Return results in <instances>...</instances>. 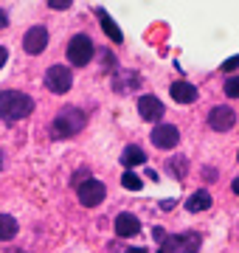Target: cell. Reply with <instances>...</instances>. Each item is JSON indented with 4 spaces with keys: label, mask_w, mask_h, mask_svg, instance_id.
<instances>
[{
    "label": "cell",
    "mask_w": 239,
    "mask_h": 253,
    "mask_svg": "<svg viewBox=\"0 0 239 253\" xmlns=\"http://www.w3.org/2000/svg\"><path fill=\"white\" fill-rule=\"evenodd\" d=\"M34 99L20 90H0V118L3 121H20V118L31 116Z\"/></svg>",
    "instance_id": "obj_1"
},
{
    "label": "cell",
    "mask_w": 239,
    "mask_h": 253,
    "mask_svg": "<svg viewBox=\"0 0 239 253\" xmlns=\"http://www.w3.org/2000/svg\"><path fill=\"white\" fill-rule=\"evenodd\" d=\"M84 124H87V116H84L79 107H65L56 113L54 124H51V135L54 138H71L76 132H82Z\"/></svg>",
    "instance_id": "obj_2"
},
{
    "label": "cell",
    "mask_w": 239,
    "mask_h": 253,
    "mask_svg": "<svg viewBox=\"0 0 239 253\" xmlns=\"http://www.w3.org/2000/svg\"><path fill=\"white\" fill-rule=\"evenodd\" d=\"M197 251H200V234L197 231L166 236L160 248H158V253H197Z\"/></svg>",
    "instance_id": "obj_3"
},
{
    "label": "cell",
    "mask_w": 239,
    "mask_h": 253,
    "mask_svg": "<svg viewBox=\"0 0 239 253\" xmlns=\"http://www.w3.org/2000/svg\"><path fill=\"white\" fill-rule=\"evenodd\" d=\"M93 54H96V45H93V40L87 34L71 37V42H68V59H71V65L82 68V65H87L93 59Z\"/></svg>",
    "instance_id": "obj_4"
},
{
    "label": "cell",
    "mask_w": 239,
    "mask_h": 253,
    "mask_svg": "<svg viewBox=\"0 0 239 253\" xmlns=\"http://www.w3.org/2000/svg\"><path fill=\"white\" fill-rule=\"evenodd\" d=\"M74 84V73L68 71L65 65H51L45 71V87L51 93H68Z\"/></svg>",
    "instance_id": "obj_5"
},
{
    "label": "cell",
    "mask_w": 239,
    "mask_h": 253,
    "mask_svg": "<svg viewBox=\"0 0 239 253\" xmlns=\"http://www.w3.org/2000/svg\"><path fill=\"white\" fill-rule=\"evenodd\" d=\"M79 203L82 206H87V208H93V206H99L101 200H104V194H107V189H104V183L101 180H96V177H87L84 183H79Z\"/></svg>",
    "instance_id": "obj_6"
},
{
    "label": "cell",
    "mask_w": 239,
    "mask_h": 253,
    "mask_svg": "<svg viewBox=\"0 0 239 253\" xmlns=\"http://www.w3.org/2000/svg\"><path fill=\"white\" fill-rule=\"evenodd\" d=\"M149 141H152L158 149H175L177 141H180V129H177L175 124H158L155 129H152Z\"/></svg>",
    "instance_id": "obj_7"
},
{
    "label": "cell",
    "mask_w": 239,
    "mask_h": 253,
    "mask_svg": "<svg viewBox=\"0 0 239 253\" xmlns=\"http://www.w3.org/2000/svg\"><path fill=\"white\" fill-rule=\"evenodd\" d=\"M45 45H48L45 26H31V28H28L26 37H23V48H26V54L37 56V54H42V51H45Z\"/></svg>",
    "instance_id": "obj_8"
},
{
    "label": "cell",
    "mask_w": 239,
    "mask_h": 253,
    "mask_svg": "<svg viewBox=\"0 0 239 253\" xmlns=\"http://www.w3.org/2000/svg\"><path fill=\"white\" fill-rule=\"evenodd\" d=\"M234 124H237V113L231 107H225V104H220V107H214L208 113V126L217 129V132H228Z\"/></svg>",
    "instance_id": "obj_9"
},
{
    "label": "cell",
    "mask_w": 239,
    "mask_h": 253,
    "mask_svg": "<svg viewBox=\"0 0 239 253\" xmlns=\"http://www.w3.org/2000/svg\"><path fill=\"white\" fill-rule=\"evenodd\" d=\"M138 113H141L144 121H160L163 113H166V107H163V101L158 99V96H141L138 99Z\"/></svg>",
    "instance_id": "obj_10"
},
{
    "label": "cell",
    "mask_w": 239,
    "mask_h": 253,
    "mask_svg": "<svg viewBox=\"0 0 239 253\" xmlns=\"http://www.w3.org/2000/svg\"><path fill=\"white\" fill-rule=\"evenodd\" d=\"M141 231V222H138V217L135 214H119L116 217V234L121 236V239H127V236H135Z\"/></svg>",
    "instance_id": "obj_11"
},
{
    "label": "cell",
    "mask_w": 239,
    "mask_h": 253,
    "mask_svg": "<svg viewBox=\"0 0 239 253\" xmlns=\"http://www.w3.org/2000/svg\"><path fill=\"white\" fill-rule=\"evenodd\" d=\"M169 93H172V99H175L177 104H194V101H197V87L189 84V82H175V84L169 87Z\"/></svg>",
    "instance_id": "obj_12"
},
{
    "label": "cell",
    "mask_w": 239,
    "mask_h": 253,
    "mask_svg": "<svg viewBox=\"0 0 239 253\" xmlns=\"http://www.w3.org/2000/svg\"><path fill=\"white\" fill-rule=\"evenodd\" d=\"M96 17L101 20V28H104V34L110 37L113 42H124V34L119 31V26H116V20H113L110 14H107V11H104V9H96Z\"/></svg>",
    "instance_id": "obj_13"
},
{
    "label": "cell",
    "mask_w": 239,
    "mask_h": 253,
    "mask_svg": "<svg viewBox=\"0 0 239 253\" xmlns=\"http://www.w3.org/2000/svg\"><path fill=\"white\" fill-rule=\"evenodd\" d=\"M121 163H124V166H144V163H147V155H144L141 146L129 144L127 149L121 152Z\"/></svg>",
    "instance_id": "obj_14"
},
{
    "label": "cell",
    "mask_w": 239,
    "mask_h": 253,
    "mask_svg": "<svg viewBox=\"0 0 239 253\" xmlns=\"http://www.w3.org/2000/svg\"><path fill=\"white\" fill-rule=\"evenodd\" d=\"M186 208L194 211V214H197V211H205V208H211V194H208L205 189L194 191L192 197H189V203H186Z\"/></svg>",
    "instance_id": "obj_15"
},
{
    "label": "cell",
    "mask_w": 239,
    "mask_h": 253,
    "mask_svg": "<svg viewBox=\"0 0 239 253\" xmlns=\"http://www.w3.org/2000/svg\"><path fill=\"white\" fill-rule=\"evenodd\" d=\"M17 236V219L9 214H0V242H9Z\"/></svg>",
    "instance_id": "obj_16"
},
{
    "label": "cell",
    "mask_w": 239,
    "mask_h": 253,
    "mask_svg": "<svg viewBox=\"0 0 239 253\" xmlns=\"http://www.w3.org/2000/svg\"><path fill=\"white\" fill-rule=\"evenodd\" d=\"M166 169H169V174H175V177H186L189 163H186V158H169L166 161Z\"/></svg>",
    "instance_id": "obj_17"
},
{
    "label": "cell",
    "mask_w": 239,
    "mask_h": 253,
    "mask_svg": "<svg viewBox=\"0 0 239 253\" xmlns=\"http://www.w3.org/2000/svg\"><path fill=\"white\" fill-rule=\"evenodd\" d=\"M121 183H124V189H129V191H141V186H144V183H141V177H138V174H132V172L124 174V177H121Z\"/></svg>",
    "instance_id": "obj_18"
},
{
    "label": "cell",
    "mask_w": 239,
    "mask_h": 253,
    "mask_svg": "<svg viewBox=\"0 0 239 253\" xmlns=\"http://www.w3.org/2000/svg\"><path fill=\"white\" fill-rule=\"evenodd\" d=\"M225 93L231 99H239V76H228L225 79Z\"/></svg>",
    "instance_id": "obj_19"
},
{
    "label": "cell",
    "mask_w": 239,
    "mask_h": 253,
    "mask_svg": "<svg viewBox=\"0 0 239 253\" xmlns=\"http://www.w3.org/2000/svg\"><path fill=\"white\" fill-rule=\"evenodd\" d=\"M239 68V56H231L228 62H222V71H237Z\"/></svg>",
    "instance_id": "obj_20"
},
{
    "label": "cell",
    "mask_w": 239,
    "mask_h": 253,
    "mask_svg": "<svg viewBox=\"0 0 239 253\" xmlns=\"http://www.w3.org/2000/svg\"><path fill=\"white\" fill-rule=\"evenodd\" d=\"M48 6H51V9H68V6H71V3H68V0H48Z\"/></svg>",
    "instance_id": "obj_21"
},
{
    "label": "cell",
    "mask_w": 239,
    "mask_h": 253,
    "mask_svg": "<svg viewBox=\"0 0 239 253\" xmlns=\"http://www.w3.org/2000/svg\"><path fill=\"white\" fill-rule=\"evenodd\" d=\"M152 236H155L158 242H163V239H166V234H163V228H155V231H152Z\"/></svg>",
    "instance_id": "obj_22"
},
{
    "label": "cell",
    "mask_w": 239,
    "mask_h": 253,
    "mask_svg": "<svg viewBox=\"0 0 239 253\" xmlns=\"http://www.w3.org/2000/svg\"><path fill=\"white\" fill-rule=\"evenodd\" d=\"M6 59H9V51H6V48L0 45V68H3V65H6Z\"/></svg>",
    "instance_id": "obj_23"
},
{
    "label": "cell",
    "mask_w": 239,
    "mask_h": 253,
    "mask_svg": "<svg viewBox=\"0 0 239 253\" xmlns=\"http://www.w3.org/2000/svg\"><path fill=\"white\" fill-rule=\"evenodd\" d=\"M6 26H9V17H6V11L0 9V28H6Z\"/></svg>",
    "instance_id": "obj_24"
},
{
    "label": "cell",
    "mask_w": 239,
    "mask_h": 253,
    "mask_svg": "<svg viewBox=\"0 0 239 253\" xmlns=\"http://www.w3.org/2000/svg\"><path fill=\"white\" fill-rule=\"evenodd\" d=\"M124 253H149L147 248H129V251H124Z\"/></svg>",
    "instance_id": "obj_25"
},
{
    "label": "cell",
    "mask_w": 239,
    "mask_h": 253,
    "mask_svg": "<svg viewBox=\"0 0 239 253\" xmlns=\"http://www.w3.org/2000/svg\"><path fill=\"white\" fill-rule=\"evenodd\" d=\"M231 189H234V194H237V197H239V177H237V180H234V183H231Z\"/></svg>",
    "instance_id": "obj_26"
}]
</instances>
